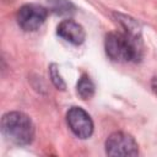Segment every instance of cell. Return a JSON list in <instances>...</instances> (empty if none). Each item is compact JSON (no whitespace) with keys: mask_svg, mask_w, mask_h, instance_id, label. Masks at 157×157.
I'll use <instances>...</instances> for the list:
<instances>
[{"mask_svg":"<svg viewBox=\"0 0 157 157\" xmlns=\"http://www.w3.org/2000/svg\"><path fill=\"white\" fill-rule=\"evenodd\" d=\"M104 48L107 55L114 61H137L142 55L141 33L125 29L109 32L105 36Z\"/></svg>","mask_w":157,"mask_h":157,"instance_id":"obj_1","label":"cell"},{"mask_svg":"<svg viewBox=\"0 0 157 157\" xmlns=\"http://www.w3.org/2000/svg\"><path fill=\"white\" fill-rule=\"evenodd\" d=\"M1 132L7 141L18 146H26L34 139V125L27 114L9 112L1 118Z\"/></svg>","mask_w":157,"mask_h":157,"instance_id":"obj_2","label":"cell"},{"mask_svg":"<svg viewBox=\"0 0 157 157\" xmlns=\"http://www.w3.org/2000/svg\"><path fill=\"white\" fill-rule=\"evenodd\" d=\"M105 153L108 156H137L139 145L130 134L115 131L105 140Z\"/></svg>","mask_w":157,"mask_h":157,"instance_id":"obj_3","label":"cell"},{"mask_svg":"<svg viewBox=\"0 0 157 157\" xmlns=\"http://www.w3.org/2000/svg\"><path fill=\"white\" fill-rule=\"evenodd\" d=\"M48 10L37 4H26L17 11L16 18L18 26L25 31H36L45 21Z\"/></svg>","mask_w":157,"mask_h":157,"instance_id":"obj_4","label":"cell"},{"mask_svg":"<svg viewBox=\"0 0 157 157\" xmlns=\"http://www.w3.org/2000/svg\"><path fill=\"white\" fill-rule=\"evenodd\" d=\"M70 130L78 139H88L93 134V121L88 113L80 107H71L66 113Z\"/></svg>","mask_w":157,"mask_h":157,"instance_id":"obj_5","label":"cell"},{"mask_svg":"<svg viewBox=\"0 0 157 157\" xmlns=\"http://www.w3.org/2000/svg\"><path fill=\"white\" fill-rule=\"evenodd\" d=\"M56 33L59 37L65 39L66 42L74 44V45H80L85 42V29L81 25L72 20H64L59 23L56 28Z\"/></svg>","mask_w":157,"mask_h":157,"instance_id":"obj_6","label":"cell"},{"mask_svg":"<svg viewBox=\"0 0 157 157\" xmlns=\"http://www.w3.org/2000/svg\"><path fill=\"white\" fill-rule=\"evenodd\" d=\"M77 93L82 99H90L94 94V83L90 78L88 75L82 74L77 82Z\"/></svg>","mask_w":157,"mask_h":157,"instance_id":"obj_7","label":"cell"},{"mask_svg":"<svg viewBox=\"0 0 157 157\" xmlns=\"http://www.w3.org/2000/svg\"><path fill=\"white\" fill-rule=\"evenodd\" d=\"M52 11L58 15H71L75 11L74 5L69 0H48Z\"/></svg>","mask_w":157,"mask_h":157,"instance_id":"obj_8","label":"cell"},{"mask_svg":"<svg viewBox=\"0 0 157 157\" xmlns=\"http://www.w3.org/2000/svg\"><path fill=\"white\" fill-rule=\"evenodd\" d=\"M49 76H50V80H52L53 85H54L58 90L65 91L66 85H65V82H64V80H63V77H61V75L59 74V67H58V65L54 64V63L49 65Z\"/></svg>","mask_w":157,"mask_h":157,"instance_id":"obj_9","label":"cell"},{"mask_svg":"<svg viewBox=\"0 0 157 157\" xmlns=\"http://www.w3.org/2000/svg\"><path fill=\"white\" fill-rule=\"evenodd\" d=\"M151 86H152L153 92L157 94V77H153V78H152V81H151Z\"/></svg>","mask_w":157,"mask_h":157,"instance_id":"obj_10","label":"cell"}]
</instances>
